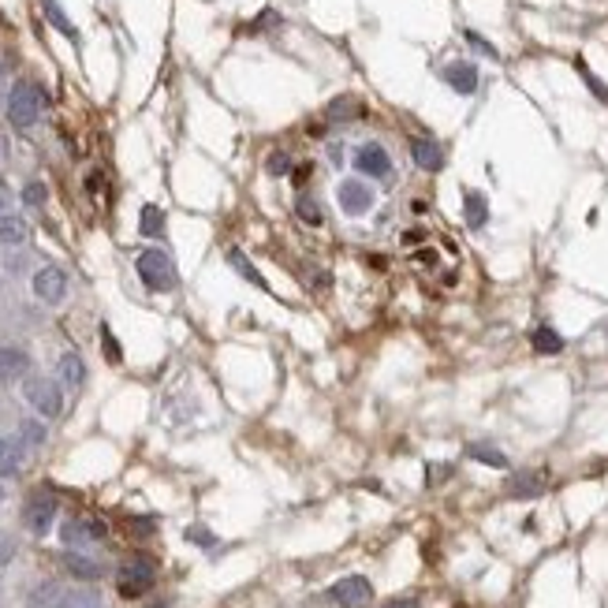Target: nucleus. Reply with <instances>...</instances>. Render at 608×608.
Masks as SVG:
<instances>
[{
	"mask_svg": "<svg viewBox=\"0 0 608 608\" xmlns=\"http://www.w3.org/2000/svg\"><path fill=\"white\" fill-rule=\"evenodd\" d=\"M42 109H45L42 86H38V82H27V79L15 82L12 94H8V101H4L8 123H12V128H19V131L34 128V123H38V116H42Z\"/></svg>",
	"mask_w": 608,
	"mask_h": 608,
	"instance_id": "nucleus-1",
	"label": "nucleus"
},
{
	"mask_svg": "<svg viewBox=\"0 0 608 608\" xmlns=\"http://www.w3.org/2000/svg\"><path fill=\"white\" fill-rule=\"evenodd\" d=\"M135 273H138V280L146 284L150 292H172V288H175V265H172V258H168L160 246L138 250Z\"/></svg>",
	"mask_w": 608,
	"mask_h": 608,
	"instance_id": "nucleus-2",
	"label": "nucleus"
},
{
	"mask_svg": "<svg viewBox=\"0 0 608 608\" xmlns=\"http://www.w3.org/2000/svg\"><path fill=\"white\" fill-rule=\"evenodd\" d=\"M351 165L362 180H378V183L392 180V157H388V150L381 146V142H362V146L355 150Z\"/></svg>",
	"mask_w": 608,
	"mask_h": 608,
	"instance_id": "nucleus-3",
	"label": "nucleus"
},
{
	"mask_svg": "<svg viewBox=\"0 0 608 608\" xmlns=\"http://www.w3.org/2000/svg\"><path fill=\"white\" fill-rule=\"evenodd\" d=\"M153 582H157V567H153V560H146V557L128 560V564L120 567V575H116L120 597H142Z\"/></svg>",
	"mask_w": 608,
	"mask_h": 608,
	"instance_id": "nucleus-4",
	"label": "nucleus"
},
{
	"mask_svg": "<svg viewBox=\"0 0 608 608\" xmlns=\"http://www.w3.org/2000/svg\"><path fill=\"white\" fill-rule=\"evenodd\" d=\"M336 202L344 209V217H366L373 209V187L359 175H347V180H339L336 187Z\"/></svg>",
	"mask_w": 608,
	"mask_h": 608,
	"instance_id": "nucleus-5",
	"label": "nucleus"
},
{
	"mask_svg": "<svg viewBox=\"0 0 608 608\" xmlns=\"http://www.w3.org/2000/svg\"><path fill=\"white\" fill-rule=\"evenodd\" d=\"M23 392H27L30 407L38 410L42 418H57L60 410H64V396H60V385H57V381H49V378H30Z\"/></svg>",
	"mask_w": 608,
	"mask_h": 608,
	"instance_id": "nucleus-6",
	"label": "nucleus"
},
{
	"mask_svg": "<svg viewBox=\"0 0 608 608\" xmlns=\"http://www.w3.org/2000/svg\"><path fill=\"white\" fill-rule=\"evenodd\" d=\"M440 79L448 82V90H456L459 97H474L478 86H481V71L471 60H452V64L440 67Z\"/></svg>",
	"mask_w": 608,
	"mask_h": 608,
	"instance_id": "nucleus-7",
	"label": "nucleus"
},
{
	"mask_svg": "<svg viewBox=\"0 0 608 608\" xmlns=\"http://www.w3.org/2000/svg\"><path fill=\"white\" fill-rule=\"evenodd\" d=\"M332 601L339 608H366L373 601V586L366 575H347L332 586Z\"/></svg>",
	"mask_w": 608,
	"mask_h": 608,
	"instance_id": "nucleus-8",
	"label": "nucleus"
},
{
	"mask_svg": "<svg viewBox=\"0 0 608 608\" xmlns=\"http://www.w3.org/2000/svg\"><path fill=\"white\" fill-rule=\"evenodd\" d=\"M34 295H38L42 302H49V307L64 302L67 299V277H64V269H57V265H42V269L34 273Z\"/></svg>",
	"mask_w": 608,
	"mask_h": 608,
	"instance_id": "nucleus-9",
	"label": "nucleus"
},
{
	"mask_svg": "<svg viewBox=\"0 0 608 608\" xmlns=\"http://www.w3.org/2000/svg\"><path fill=\"white\" fill-rule=\"evenodd\" d=\"M52 518H57V500H52L49 493H34V496L27 500V508H23V523H27L34 534H49Z\"/></svg>",
	"mask_w": 608,
	"mask_h": 608,
	"instance_id": "nucleus-10",
	"label": "nucleus"
},
{
	"mask_svg": "<svg viewBox=\"0 0 608 608\" xmlns=\"http://www.w3.org/2000/svg\"><path fill=\"white\" fill-rule=\"evenodd\" d=\"M410 160H415V168H422V172H440L444 168V146L437 138L415 135L410 138Z\"/></svg>",
	"mask_w": 608,
	"mask_h": 608,
	"instance_id": "nucleus-11",
	"label": "nucleus"
},
{
	"mask_svg": "<svg viewBox=\"0 0 608 608\" xmlns=\"http://www.w3.org/2000/svg\"><path fill=\"white\" fill-rule=\"evenodd\" d=\"M463 221H467L471 231H481L489 224V199L481 191H474V187L463 191Z\"/></svg>",
	"mask_w": 608,
	"mask_h": 608,
	"instance_id": "nucleus-12",
	"label": "nucleus"
},
{
	"mask_svg": "<svg viewBox=\"0 0 608 608\" xmlns=\"http://www.w3.org/2000/svg\"><path fill=\"white\" fill-rule=\"evenodd\" d=\"M359 116H366V105L355 97V94H339V97H332L325 105V120L329 123H351V120H359Z\"/></svg>",
	"mask_w": 608,
	"mask_h": 608,
	"instance_id": "nucleus-13",
	"label": "nucleus"
},
{
	"mask_svg": "<svg viewBox=\"0 0 608 608\" xmlns=\"http://www.w3.org/2000/svg\"><path fill=\"white\" fill-rule=\"evenodd\" d=\"M105 538V526L101 523H82V518H71L64 523V542L67 545H86V542H101Z\"/></svg>",
	"mask_w": 608,
	"mask_h": 608,
	"instance_id": "nucleus-14",
	"label": "nucleus"
},
{
	"mask_svg": "<svg viewBox=\"0 0 608 608\" xmlns=\"http://www.w3.org/2000/svg\"><path fill=\"white\" fill-rule=\"evenodd\" d=\"M27 366H30L27 351H19V347H0V381H15V378H23Z\"/></svg>",
	"mask_w": 608,
	"mask_h": 608,
	"instance_id": "nucleus-15",
	"label": "nucleus"
},
{
	"mask_svg": "<svg viewBox=\"0 0 608 608\" xmlns=\"http://www.w3.org/2000/svg\"><path fill=\"white\" fill-rule=\"evenodd\" d=\"M542 489H545V474H515L508 481V496H515V500L542 496Z\"/></svg>",
	"mask_w": 608,
	"mask_h": 608,
	"instance_id": "nucleus-16",
	"label": "nucleus"
},
{
	"mask_svg": "<svg viewBox=\"0 0 608 608\" xmlns=\"http://www.w3.org/2000/svg\"><path fill=\"white\" fill-rule=\"evenodd\" d=\"M138 231L146 239H160V236H165V209L153 206V202L142 206V213H138Z\"/></svg>",
	"mask_w": 608,
	"mask_h": 608,
	"instance_id": "nucleus-17",
	"label": "nucleus"
},
{
	"mask_svg": "<svg viewBox=\"0 0 608 608\" xmlns=\"http://www.w3.org/2000/svg\"><path fill=\"white\" fill-rule=\"evenodd\" d=\"M228 265H231V269H236L243 280H250V284H254V288H261V292H269V284H265V277L254 269V265H250V258L243 254V250L239 246H231L228 250Z\"/></svg>",
	"mask_w": 608,
	"mask_h": 608,
	"instance_id": "nucleus-18",
	"label": "nucleus"
},
{
	"mask_svg": "<svg viewBox=\"0 0 608 608\" xmlns=\"http://www.w3.org/2000/svg\"><path fill=\"white\" fill-rule=\"evenodd\" d=\"M530 344H534V351H538V355H560L564 351V336L552 325H538L530 332Z\"/></svg>",
	"mask_w": 608,
	"mask_h": 608,
	"instance_id": "nucleus-19",
	"label": "nucleus"
},
{
	"mask_svg": "<svg viewBox=\"0 0 608 608\" xmlns=\"http://www.w3.org/2000/svg\"><path fill=\"white\" fill-rule=\"evenodd\" d=\"M57 378H60L67 388H79V385L86 381V362L79 359L75 351H67L64 359H60V366H57Z\"/></svg>",
	"mask_w": 608,
	"mask_h": 608,
	"instance_id": "nucleus-20",
	"label": "nucleus"
},
{
	"mask_svg": "<svg viewBox=\"0 0 608 608\" xmlns=\"http://www.w3.org/2000/svg\"><path fill=\"white\" fill-rule=\"evenodd\" d=\"M295 217L307 228H325V209H321V202L310 199V194H299L295 199Z\"/></svg>",
	"mask_w": 608,
	"mask_h": 608,
	"instance_id": "nucleus-21",
	"label": "nucleus"
},
{
	"mask_svg": "<svg viewBox=\"0 0 608 608\" xmlns=\"http://www.w3.org/2000/svg\"><path fill=\"white\" fill-rule=\"evenodd\" d=\"M27 239V221L15 217V213H0V243L19 246Z\"/></svg>",
	"mask_w": 608,
	"mask_h": 608,
	"instance_id": "nucleus-22",
	"label": "nucleus"
},
{
	"mask_svg": "<svg viewBox=\"0 0 608 608\" xmlns=\"http://www.w3.org/2000/svg\"><path fill=\"white\" fill-rule=\"evenodd\" d=\"M42 12H45V19H49L52 27H57V30L64 34V38H71V42H79V30H75V23H71V19H67V15H64V8L57 4V0H42Z\"/></svg>",
	"mask_w": 608,
	"mask_h": 608,
	"instance_id": "nucleus-23",
	"label": "nucleus"
},
{
	"mask_svg": "<svg viewBox=\"0 0 608 608\" xmlns=\"http://www.w3.org/2000/svg\"><path fill=\"white\" fill-rule=\"evenodd\" d=\"M467 456H471V459H478V463H486V467H493V471H508V456H504V452H496L493 444H471Z\"/></svg>",
	"mask_w": 608,
	"mask_h": 608,
	"instance_id": "nucleus-24",
	"label": "nucleus"
},
{
	"mask_svg": "<svg viewBox=\"0 0 608 608\" xmlns=\"http://www.w3.org/2000/svg\"><path fill=\"white\" fill-rule=\"evenodd\" d=\"M407 261L415 265V269H425V273H437L440 269V250L437 246H418V250H410Z\"/></svg>",
	"mask_w": 608,
	"mask_h": 608,
	"instance_id": "nucleus-25",
	"label": "nucleus"
},
{
	"mask_svg": "<svg viewBox=\"0 0 608 608\" xmlns=\"http://www.w3.org/2000/svg\"><path fill=\"white\" fill-rule=\"evenodd\" d=\"M67 571H71V575H75V579H86V582L101 579V567H97L94 560L79 557V552H67Z\"/></svg>",
	"mask_w": 608,
	"mask_h": 608,
	"instance_id": "nucleus-26",
	"label": "nucleus"
},
{
	"mask_svg": "<svg viewBox=\"0 0 608 608\" xmlns=\"http://www.w3.org/2000/svg\"><path fill=\"white\" fill-rule=\"evenodd\" d=\"M265 172L273 175V180H284V175H292V153L288 150H273L265 157Z\"/></svg>",
	"mask_w": 608,
	"mask_h": 608,
	"instance_id": "nucleus-27",
	"label": "nucleus"
},
{
	"mask_svg": "<svg viewBox=\"0 0 608 608\" xmlns=\"http://www.w3.org/2000/svg\"><path fill=\"white\" fill-rule=\"evenodd\" d=\"M575 67H579V79L586 82V90H589V94H594V97H597L601 105H608V86H604V82H601V79L594 75V71H589V67H586V60H575Z\"/></svg>",
	"mask_w": 608,
	"mask_h": 608,
	"instance_id": "nucleus-28",
	"label": "nucleus"
},
{
	"mask_svg": "<svg viewBox=\"0 0 608 608\" xmlns=\"http://www.w3.org/2000/svg\"><path fill=\"white\" fill-rule=\"evenodd\" d=\"M19 459H23L19 444L8 440V437H0V474H12L15 467H19Z\"/></svg>",
	"mask_w": 608,
	"mask_h": 608,
	"instance_id": "nucleus-29",
	"label": "nucleus"
},
{
	"mask_svg": "<svg viewBox=\"0 0 608 608\" xmlns=\"http://www.w3.org/2000/svg\"><path fill=\"white\" fill-rule=\"evenodd\" d=\"M463 38H467V45H471V49H478V52H481V57H489V60H500V52H496V45H493V42H486V38H481V34H478V30H463Z\"/></svg>",
	"mask_w": 608,
	"mask_h": 608,
	"instance_id": "nucleus-30",
	"label": "nucleus"
},
{
	"mask_svg": "<svg viewBox=\"0 0 608 608\" xmlns=\"http://www.w3.org/2000/svg\"><path fill=\"white\" fill-rule=\"evenodd\" d=\"M101 347H105V359H109V362H123L120 339L113 336V329H109V325H101Z\"/></svg>",
	"mask_w": 608,
	"mask_h": 608,
	"instance_id": "nucleus-31",
	"label": "nucleus"
},
{
	"mask_svg": "<svg viewBox=\"0 0 608 608\" xmlns=\"http://www.w3.org/2000/svg\"><path fill=\"white\" fill-rule=\"evenodd\" d=\"M280 12L277 8H265L261 15H258V19L254 23H250V30H254V34H265V30H280Z\"/></svg>",
	"mask_w": 608,
	"mask_h": 608,
	"instance_id": "nucleus-32",
	"label": "nucleus"
},
{
	"mask_svg": "<svg viewBox=\"0 0 608 608\" xmlns=\"http://www.w3.org/2000/svg\"><path fill=\"white\" fill-rule=\"evenodd\" d=\"M45 199H49V191H45V183H38V180H34V183H27V187H23V202H27L30 209H38V206H45Z\"/></svg>",
	"mask_w": 608,
	"mask_h": 608,
	"instance_id": "nucleus-33",
	"label": "nucleus"
},
{
	"mask_svg": "<svg viewBox=\"0 0 608 608\" xmlns=\"http://www.w3.org/2000/svg\"><path fill=\"white\" fill-rule=\"evenodd\" d=\"M400 246H403V250H418V246H425V231H422V228H407V231H400Z\"/></svg>",
	"mask_w": 608,
	"mask_h": 608,
	"instance_id": "nucleus-34",
	"label": "nucleus"
},
{
	"mask_svg": "<svg viewBox=\"0 0 608 608\" xmlns=\"http://www.w3.org/2000/svg\"><path fill=\"white\" fill-rule=\"evenodd\" d=\"M381 608H418V597L415 594H400V597H388Z\"/></svg>",
	"mask_w": 608,
	"mask_h": 608,
	"instance_id": "nucleus-35",
	"label": "nucleus"
},
{
	"mask_svg": "<svg viewBox=\"0 0 608 608\" xmlns=\"http://www.w3.org/2000/svg\"><path fill=\"white\" fill-rule=\"evenodd\" d=\"M23 437H27L30 444H42V440H45V429H42L38 422H27V425H23Z\"/></svg>",
	"mask_w": 608,
	"mask_h": 608,
	"instance_id": "nucleus-36",
	"label": "nucleus"
},
{
	"mask_svg": "<svg viewBox=\"0 0 608 608\" xmlns=\"http://www.w3.org/2000/svg\"><path fill=\"white\" fill-rule=\"evenodd\" d=\"M8 94H12V79H8V67L0 64V105L8 101Z\"/></svg>",
	"mask_w": 608,
	"mask_h": 608,
	"instance_id": "nucleus-37",
	"label": "nucleus"
},
{
	"mask_svg": "<svg viewBox=\"0 0 608 608\" xmlns=\"http://www.w3.org/2000/svg\"><path fill=\"white\" fill-rule=\"evenodd\" d=\"M187 538H191V542H199V545H213V542H217L209 530H199V526H194V530H187Z\"/></svg>",
	"mask_w": 608,
	"mask_h": 608,
	"instance_id": "nucleus-38",
	"label": "nucleus"
},
{
	"mask_svg": "<svg viewBox=\"0 0 608 608\" xmlns=\"http://www.w3.org/2000/svg\"><path fill=\"white\" fill-rule=\"evenodd\" d=\"M310 168H314V165H302V168L295 172V183H307V180H310Z\"/></svg>",
	"mask_w": 608,
	"mask_h": 608,
	"instance_id": "nucleus-39",
	"label": "nucleus"
},
{
	"mask_svg": "<svg viewBox=\"0 0 608 608\" xmlns=\"http://www.w3.org/2000/svg\"><path fill=\"white\" fill-rule=\"evenodd\" d=\"M8 557H12V545H8V542H0V564H8Z\"/></svg>",
	"mask_w": 608,
	"mask_h": 608,
	"instance_id": "nucleus-40",
	"label": "nucleus"
},
{
	"mask_svg": "<svg viewBox=\"0 0 608 608\" xmlns=\"http://www.w3.org/2000/svg\"><path fill=\"white\" fill-rule=\"evenodd\" d=\"M4 157H8V142H4V138H0V160H4Z\"/></svg>",
	"mask_w": 608,
	"mask_h": 608,
	"instance_id": "nucleus-41",
	"label": "nucleus"
},
{
	"mask_svg": "<svg viewBox=\"0 0 608 608\" xmlns=\"http://www.w3.org/2000/svg\"><path fill=\"white\" fill-rule=\"evenodd\" d=\"M0 213H8V199H4V194H0Z\"/></svg>",
	"mask_w": 608,
	"mask_h": 608,
	"instance_id": "nucleus-42",
	"label": "nucleus"
},
{
	"mask_svg": "<svg viewBox=\"0 0 608 608\" xmlns=\"http://www.w3.org/2000/svg\"><path fill=\"white\" fill-rule=\"evenodd\" d=\"M94 608H105V604H94Z\"/></svg>",
	"mask_w": 608,
	"mask_h": 608,
	"instance_id": "nucleus-43",
	"label": "nucleus"
},
{
	"mask_svg": "<svg viewBox=\"0 0 608 608\" xmlns=\"http://www.w3.org/2000/svg\"><path fill=\"white\" fill-rule=\"evenodd\" d=\"M0 496H4V493H0Z\"/></svg>",
	"mask_w": 608,
	"mask_h": 608,
	"instance_id": "nucleus-44",
	"label": "nucleus"
}]
</instances>
